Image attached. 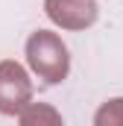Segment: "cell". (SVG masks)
Here are the masks:
<instances>
[{
  "mask_svg": "<svg viewBox=\"0 0 123 126\" xmlns=\"http://www.w3.org/2000/svg\"><path fill=\"white\" fill-rule=\"evenodd\" d=\"M27 97H30L27 73L12 62L0 64V111H6V114L18 111Z\"/></svg>",
  "mask_w": 123,
  "mask_h": 126,
  "instance_id": "2",
  "label": "cell"
},
{
  "mask_svg": "<svg viewBox=\"0 0 123 126\" xmlns=\"http://www.w3.org/2000/svg\"><path fill=\"white\" fill-rule=\"evenodd\" d=\"M97 126H123V100H111L97 111Z\"/></svg>",
  "mask_w": 123,
  "mask_h": 126,
  "instance_id": "4",
  "label": "cell"
},
{
  "mask_svg": "<svg viewBox=\"0 0 123 126\" xmlns=\"http://www.w3.org/2000/svg\"><path fill=\"white\" fill-rule=\"evenodd\" d=\"M53 6H64V12H53L50 18L59 21V24H70V27H85L94 21V3L88 0H47Z\"/></svg>",
  "mask_w": 123,
  "mask_h": 126,
  "instance_id": "3",
  "label": "cell"
},
{
  "mask_svg": "<svg viewBox=\"0 0 123 126\" xmlns=\"http://www.w3.org/2000/svg\"><path fill=\"white\" fill-rule=\"evenodd\" d=\"M30 64L47 79V82H62L67 73V50L59 38L47 35V32H35L27 44Z\"/></svg>",
  "mask_w": 123,
  "mask_h": 126,
  "instance_id": "1",
  "label": "cell"
},
{
  "mask_svg": "<svg viewBox=\"0 0 123 126\" xmlns=\"http://www.w3.org/2000/svg\"><path fill=\"white\" fill-rule=\"evenodd\" d=\"M24 126H62V120L50 109L38 106V109H32L30 114H24Z\"/></svg>",
  "mask_w": 123,
  "mask_h": 126,
  "instance_id": "5",
  "label": "cell"
}]
</instances>
